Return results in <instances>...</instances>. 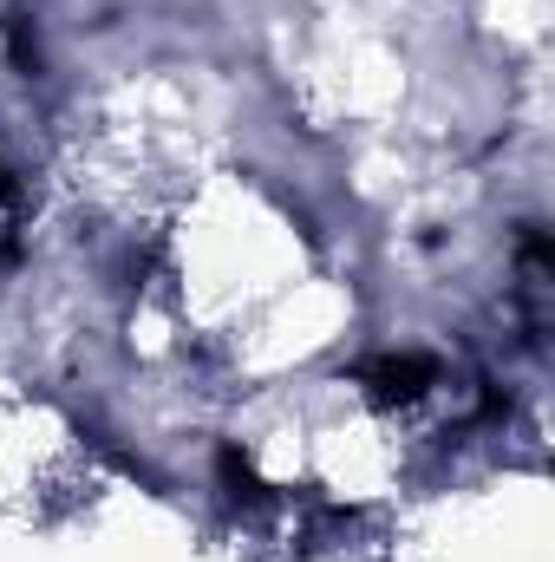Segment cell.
I'll use <instances>...</instances> for the list:
<instances>
[{"label":"cell","mask_w":555,"mask_h":562,"mask_svg":"<svg viewBox=\"0 0 555 562\" xmlns=\"http://www.w3.org/2000/svg\"><path fill=\"white\" fill-rule=\"evenodd\" d=\"M366 380L380 386V400H418V393L438 380V367H431L424 353H386V360L366 367Z\"/></svg>","instance_id":"1"},{"label":"cell","mask_w":555,"mask_h":562,"mask_svg":"<svg viewBox=\"0 0 555 562\" xmlns=\"http://www.w3.org/2000/svg\"><path fill=\"white\" fill-rule=\"evenodd\" d=\"M223 477H229V491H236V497H256V471H249V458H242L236 445L223 451Z\"/></svg>","instance_id":"2"},{"label":"cell","mask_w":555,"mask_h":562,"mask_svg":"<svg viewBox=\"0 0 555 562\" xmlns=\"http://www.w3.org/2000/svg\"><path fill=\"white\" fill-rule=\"evenodd\" d=\"M7 40H13V66L33 72V66H39V46H33V33H26V20H7Z\"/></svg>","instance_id":"3"}]
</instances>
